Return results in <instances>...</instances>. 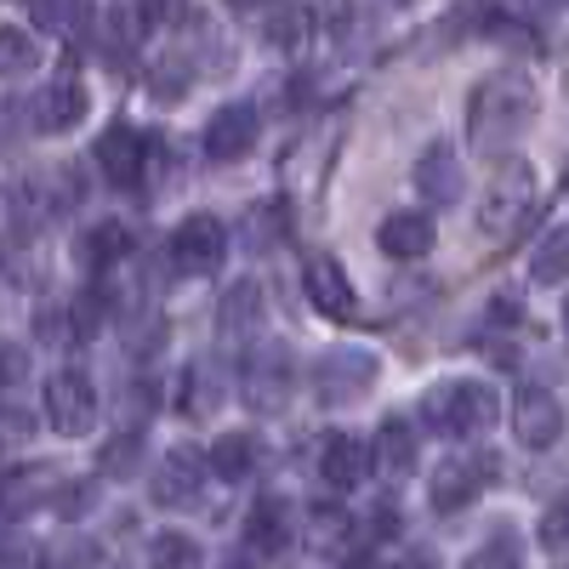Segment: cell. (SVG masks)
Returning <instances> with one entry per match:
<instances>
[{
	"label": "cell",
	"instance_id": "1",
	"mask_svg": "<svg viewBox=\"0 0 569 569\" xmlns=\"http://www.w3.org/2000/svg\"><path fill=\"white\" fill-rule=\"evenodd\" d=\"M530 120H536V86H530V74L501 69V74H485L479 86H472L467 131H472L479 149H507V142L525 131Z\"/></svg>",
	"mask_w": 569,
	"mask_h": 569
},
{
	"label": "cell",
	"instance_id": "2",
	"mask_svg": "<svg viewBox=\"0 0 569 569\" xmlns=\"http://www.w3.org/2000/svg\"><path fill=\"white\" fill-rule=\"evenodd\" d=\"M530 206H536V171L525 160H501L490 171V182L479 188V228L490 240H512L525 228Z\"/></svg>",
	"mask_w": 569,
	"mask_h": 569
},
{
	"label": "cell",
	"instance_id": "3",
	"mask_svg": "<svg viewBox=\"0 0 569 569\" xmlns=\"http://www.w3.org/2000/svg\"><path fill=\"white\" fill-rule=\"evenodd\" d=\"M421 410L450 439H485L490 427H496V410L501 405H496V393L485 382H445V388H433V393L421 399Z\"/></svg>",
	"mask_w": 569,
	"mask_h": 569
},
{
	"label": "cell",
	"instance_id": "4",
	"mask_svg": "<svg viewBox=\"0 0 569 569\" xmlns=\"http://www.w3.org/2000/svg\"><path fill=\"white\" fill-rule=\"evenodd\" d=\"M376 388V353L365 348H330L313 359V399L325 410H348Z\"/></svg>",
	"mask_w": 569,
	"mask_h": 569
},
{
	"label": "cell",
	"instance_id": "5",
	"mask_svg": "<svg viewBox=\"0 0 569 569\" xmlns=\"http://www.w3.org/2000/svg\"><path fill=\"white\" fill-rule=\"evenodd\" d=\"M171 268L182 273V279H206V273H217L222 268V257H228V228L217 222V217H206V211H194V217H182L177 228H171Z\"/></svg>",
	"mask_w": 569,
	"mask_h": 569
},
{
	"label": "cell",
	"instance_id": "6",
	"mask_svg": "<svg viewBox=\"0 0 569 569\" xmlns=\"http://www.w3.org/2000/svg\"><path fill=\"white\" fill-rule=\"evenodd\" d=\"M291 388H297L291 348H284V342L251 348V359H246V405H251L257 416H279L284 399H291Z\"/></svg>",
	"mask_w": 569,
	"mask_h": 569
},
{
	"label": "cell",
	"instance_id": "7",
	"mask_svg": "<svg viewBox=\"0 0 569 569\" xmlns=\"http://www.w3.org/2000/svg\"><path fill=\"white\" fill-rule=\"evenodd\" d=\"M46 416H52V427L69 439L91 433V421H98V388H91V376L74 370V365L46 376Z\"/></svg>",
	"mask_w": 569,
	"mask_h": 569
},
{
	"label": "cell",
	"instance_id": "8",
	"mask_svg": "<svg viewBox=\"0 0 569 569\" xmlns=\"http://www.w3.org/2000/svg\"><path fill=\"white\" fill-rule=\"evenodd\" d=\"M63 496V472L52 461H29V467H12L0 479V518H29L40 512L46 501Z\"/></svg>",
	"mask_w": 569,
	"mask_h": 569
},
{
	"label": "cell",
	"instance_id": "9",
	"mask_svg": "<svg viewBox=\"0 0 569 569\" xmlns=\"http://www.w3.org/2000/svg\"><path fill=\"white\" fill-rule=\"evenodd\" d=\"M246 547L257 558H284V552L297 547V507L279 501V496H262L246 512Z\"/></svg>",
	"mask_w": 569,
	"mask_h": 569
},
{
	"label": "cell",
	"instance_id": "10",
	"mask_svg": "<svg viewBox=\"0 0 569 569\" xmlns=\"http://www.w3.org/2000/svg\"><path fill=\"white\" fill-rule=\"evenodd\" d=\"M200 490H206V456L188 450V445L166 450L160 467H154V501L160 507H194Z\"/></svg>",
	"mask_w": 569,
	"mask_h": 569
},
{
	"label": "cell",
	"instance_id": "11",
	"mask_svg": "<svg viewBox=\"0 0 569 569\" xmlns=\"http://www.w3.org/2000/svg\"><path fill=\"white\" fill-rule=\"evenodd\" d=\"M206 160L228 166V160H246L251 142H257V109L251 103H222L211 120H206Z\"/></svg>",
	"mask_w": 569,
	"mask_h": 569
},
{
	"label": "cell",
	"instance_id": "12",
	"mask_svg": "<svg viewBox=\"0 0 569 569\" xmlns=\"http://www.w3.org/2000/svg\"><path fill=\"white\" fill-rule=\"evenodd\" d=\"M518 445L525 450H552L558 439H563V405H558V393H547V388H525L518 393Z\"/></svg>",
	"mask_w": 569,
	"mask_h": 569
},
{
	"label": "cell",
	"instance_id": "13",
	"mask_svg": "<svg viewBox=\"0 0 569 569\" xmlns=\"http://www.w3.org/2000/svg\"><path fill=\"white\" fill-rule=\"evenodd\" d=\"M490 456L485 461H439L433 479H427V501H433V512H461L472 496H479V485L490 479Z\"/></svg>",
	"mask_w": 569,
	"mask_h": 569
},
{
	"label": "cell",
	"instance_id": "14",
	"mask_svg": "<svg viewBox=\"0 0 569 569\" xmlns=\"http://www.w3.org/2000/svg\"><path fill=\"white\" fill-rule=\"evenodd\" d=\"M302 291H308V302H313L325 319H353V284H348V273H342L337 257H308Z\"/></svg>",
	"mask_w": 569,
	"mask_h": 569
},
{
	"label": "cell",
	"instance_id": "15",
	"mask_svg": "<svg viewBox=\"0 0 569 569\" xmlns=\"http://www.w3.org/2000/svg\"><path fill=\"white\" fill-rule=\"evenodd\" d=\"M98 166L114 188H137L142 182V166H149V142H142L131 126H109L98 137Z\"/></svg>",
	"mask_w": 569,
	"mask_h": 569
},
{
	"label": "cell",
	"instance_id": "16",
	"mask_svg": "<svg viewBox=\"0 0 569 569\" xmlns=\"http://www.w3.org/2000/svg\"><path fill=\"white\" fill-rule=\"evenodd\" d=\"M376 246L399 262H416V257L433 251V217L427 211H388L382 228H376Z\"/></svg>",
	"mask_w": 569,
	"mask_h": 569
},
{
	"label": "cell",
	"instance_id": "17",
	"mask_svg": "<svg viewBox=\"0 0 569 569\" xmlns=\"http://www.w3.org/2000/svg\"><path fill=\"white\" fill-rule=\"evenodd\" d=\"M461 160H456V149L450 142H427L421 149V160H416V188L433 206H450V200H461Z\"/></svg>",
	"mask_w": 569,
	"mask_h": 569
},
{
	"label": "cell",
	"instance_id": "18",
	"mask_svg": "<svg viewBox=\"0 0 569 569\" xmlns=\"http://www.w3.org/2000/svg\"><path fill=\"white\" fill-rule=\"evenodd\" d=\"M365 450H370V467L393 472V479H410V472H416V456H421L416 427H410L405 416H388L382 427H376V445H365Z\"/></svg>",
	"mask_w": 569,
	"mask_h": 569
},
{
	"label": "cell",
	"instance_id": "19",
	"mask_svg": "<svg viewBox=\"0 0 569 569\" xmlns=\"http://www.w3.org/2000/svg\"><path fill=\"white\" fill-rule=\"evenodd\" d=\"M86 109H91L86 86L63 74V80H52V86H46L40 98H34V126H40V131H69V126L86 120Z\"/></svg>",
	"mask_w": 569,
	"mask_h": 569
},
{
	"label": "cell",
	"instance_id": "20",
	"mask_svg": "<svg viewBox=\"0 0 569 569\" xmlns=\"http://www.w3.org/2000/svg\"><path fill=\"white\" fill-rule=\"evenodd\" d=\"M365 472H370V450H365L353 433L325 439V450H319V479H325L330 490H353V485H365Z\"/></svg>",
	"mask_w": 569,
	"mask_h": 569
},
{
	"label": "cell",
	"instance_id": "21",
	"mask_svg": "<svg viewBox=\"0 0 569 569\" xmlns=\"http://www.w3.org/2000/svg\"><path fill=\"white\" fill-rule=\"evenodd\" d=\"M302 541L319 552H342L353 541V512L342 501H313L302 507Z\"/></svg>",
	"mask_w": 569,
	"mask_h": 569
},
{
	"label": "cell",
	"instance_id": "22",
	"mask_svg": "<svg viewBox=\"0 0 569 569\" xmlns=\"http://www.w3.org/2000/svg\"><path fill=\"white\" fill-rule=\"evenodd\" d=\"M206 467L217 472V479H228V485H246L251 472L262 467V439H257V433H222V439L211 445Z\"/></svg>",
	"mask_w": 569,
	"mask_h": 569
},
{
	"label": "cell",
	"instance_id": "23",
	"mask_svg": "<svg viewBox=\"0 0 569 569\" xmlns=\"http://www.w3.org/2000/svg\"><path fill=\"white\" fill-rule=\"evenodd\" d=\"M257 325H262V284H251V279L228 284L217 302V330L222 337H251Z\"/></svg>",
	"mask_w": 569,
	"mask_h": 569
},
{
	"label": "cell",
	"instance_id": "24",
	"mask_svg": "<svg viewBox=\"0 0 569 569\" xmlns=\"http://www.w3.org/2000/svg\"><path fill=\"white\" fill-rule=\"evenodd\" d=\"M308 34H313V12H308V7H297V0L273 7V12H268V23H262V40L273 46V52H302Z\"/></svg>",
	"mask_w": 569,
	"mask_h": 569
},
{
	"label": "cell",
	"instance_id": "25",
	"mask_svg": "<svg viewBox=\"0 0 569 569\" xmlns=\"http://www.w3.org/2000/svg\"><path fill=\"white\" fill-rule=\"evenodd\" d=\"M182 410L188 416H217L222 410V370L211 359H200L194 370L182 376Z\"/></svg>",
	"mask_w": 569,
	"mask_h": 569
},
{
	"label": "cell",
	"instance_id": "26",
	"mask_svg": "<svg viewBox=\"0 0 569 569\" xmlns=\"http://www.w3.org/2000/svg\"><path fill=\"white\" fill-rule=\"evenodd\" d=\"M131 251V233H126V222H98V228H86V240H80V257H86V268H114L120 257Z\"/></svg>",
	"mask_w": 569,
	"mask_h": 569
},
{
	"label": "cell",
	"instance_id": "27",
	"mask_svg": "<svg viewBox=\"0 0 569 569\" xmlns=\"http://www.w3.org/2000/svg\"><path fill=\"white\" fill-rule=\"evenodd\" d=\"M142 461H149V439H142V427H126V433H114L103 445V472H109V479H131V472H142Z\"/></svg>",
	"mask_w": 569,
	"mask_h": 569
},
{
	"label": "cell",
	"instance_id": "28",
	"mask_svg": "<svg viewBox=\"0 0 569 569\" xmlns=\"http://www.w3.org/2000/svg\"><path fill=\"white\" fill-rule=\"evenodd\" d=\"M149 563L154 569H206V552L194 536H182V530H160L149 541Z\"/></svg>",
	"mask_w": 569,
	"mask_h": 569
},
{
	"label": "cell",
	"instance_id": "29",
	"mask_svg": "<svg viewBox=\"0 0 569 569\" xmlns=\"http://www.w3.org/2000/svg\"><path fill=\"white\" fill-rule=\"evenodd\" d=\"M34 63H40V46H34V34H23L18 23L0 29V80H18V74H29Z\"/></svg>",
	"mask_w": 569,
	"mask_h": 569
},
{
	"label": "cell",
	"instance_id": "30",
	"mask_svg": "<svg viewBox=\"0 0 569 569\" xmlns=\"http://www.w3.org/2000/svg\"><path fill=\"white\" fill-rule=\"evenodd\" d=\"M29 18L46 34H74L86 18V0H29Z\"/></svg>",
	"mask_w": 569,
	"mask_h": 569
},
{
	"label": "cell",
	"instance_id": "31",
	"mask_svg": "<svg viewBox=\"0 0 569 569\" xmlns=\"http://www.w3.org/2000/svg\"><path fill=\"white\" fill-rule=\"evenodd\" d=\"M563 262H569V233H563V228H552L547 240H541V251L530 257V279L552 291V284H563Z\"/></svg>",
	"mask_w": 569,
	"mask_h": 569
},
{
	"label": "cell",
	"instance_id": "32",
	"mask_svg": "<svg viewBox=\"0 0 569 569\" xmlns=\"http://www.w3.org/2000/svg\"><path fill=\"white\" fill-rule=\"evenodd\" d=\"M461 569H525V547H518V536L512 530H496L479 552H472Z\"/></svg>",
	"mask_w": 569,
	"mask_h": 569
},
{
	"label": "cell",
	"instance_id": "33",
	"mask_svg": "<svg viewBox=\"0 0 569 569\" xmlns=\"http://www.w3.org/2000/svg\"><path fill=\"white\" fill-rule=\"evenodd\" d=\"M40 569H98V541H86V536H63L46 547Z\"/></svg>",
	"mask_w": 569,
	"mask_h": 569
},
{
	"label": "cell",
	"instance_id": "34",
	"mask_svg": "<svg viewBox=\"0 0 569 569\" xmlns=\"http://www.w3.org/2000/svg\"><path fill=\"white\" fill-rule=\"evenodd\" d=\"M34 433V416L23 405H0V445H18Z\"/></svg>",
	"mask_w": 569,
	"mask_h": 569
},
{
	"label": "cell",
	"instance_id": "35",
	"mask_svg": "<svg viewBox=\"0 0 569 569\" xmlns=\"http://www.w3.org/2000/svg\"><path fill=\"white\" fill-rule=\"evenodd\" d=\"M126 12H131V23L149 34L154 23H166L171 18V0H126Z\"/></svg>",
	"mask_w": 569,
	"mask_h": 569
},
{
	"label": "cell",
	"instance_id": "36",
	"mask_svg": "<svg viewBox=\"0 0 569 569\" xmlns=\"http://www.w3.org/2000/svg\"><path fill=\"white\" fill-rule=\"evenodd\" d=\"M23 376H29V353H23L18 342H12V348H0V388H18Z\"/></svg>",
	"mask_w": 569,
	"mask_h": 569
},
{
	"label": "cell",
	"instance_id": "37",
	"mask_svg": "<svg viewBox=\"0 0 569 569\" xmlns=\"http://www.w3.org/2000/svg\"><path fill=\"white\" fill-rule=\"evenodd\" d=\"M563 525H569V512L563 507H547V525H541V547L547 552H563Z\"/></svg>",
	"mask_w": 569,
	"mask_h": 569
},
{
	"label": "cell",
	"instance_id": "38",
	"mask_svg": "<svg viewBox=\"0 0 569 569\" xmlns=\"http://www.w3.org/2000/svg\"><path fill=\"white\" fill-rule=\"evenodd\" d=\"M393 530H399V507L382 501V507H376V536H393Z\"/></svg>",
	"mask_w": 569,
	"mask_h": 569
},
{
	"label": "cell",
	"instance_id": "39",
	"mask_svg": "<svg viewBox=\"0 0 569 569\" xmlns=\"http://www.w3.org/2000/svg\"><path fill=\"white\" fill-rule=\"evenodd\" d=\"M558 7H563V0H525V12H530V18H552Z\"/></svg>",
	"mask_w": 569,
	"mask_h": 569
},
{
	"label": "cell",
	"instance_id": "40",
	"mask_svg": "<svg viewBox=\"0 0 569 569\" xmlns=\"http://www.w3.org/2000/svg\"><path fill=\"white\" fill-rule=\"evenodd\" d=\"M217 569H257V558H251V552H228Z\"/></svg>",
	"mask_w": 569,
	"mask_h": 569
},
{
	"label": "cell",
	"instance_id": "41",
	"mask_svg": "<svg viewBox=\"0 0 569 569\" xmlns=\"http://www.w3.org/2000/svg\"><path fill=\"white\" fill-rule=\"evenodd\" d=\"M262 7H273V0H228V12H262Z\"/></svg>",
	"mask_w": 569,
	"mask_h": 569
},
{
	"label": "cell",
	"instance_id": "42",
	"mask_svg": "<svg viewBox=\"0 0 569 569\" xmlns=\"http://www.w3.org/2000/svg\"><path fill=\"white\" fill-rule=\"evenodd\" d=\"M405 569H439V563H433V558H410Z\"/></svg>",
	"mask_w": 569,
	"mask_h": 569
},
{
	"label": "cell",
	"instance_id": "43",
	"mask_svg": "<svg viewBox=\"0 0 569 569\" xmlns=\"http://www.w3.org/2000/svg\"><path fill=\"white\" fill-rule=\"evenodd\" d=\"M342 569H370V563H342Z\"/></svg>",
	"mask_w": 569,
	"mask_h": 569
}]
</instances>
